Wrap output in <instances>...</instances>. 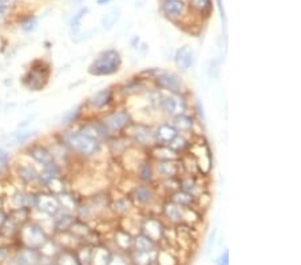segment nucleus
<instances>
[{
	"label": "nucleus",
	"mask_w": 301,
	"mask_h": 265,
	"mask_svg": "<svg viewBox=\"0 0 301 265\" xmlns=\"http://www.w3.org/2000/svg\"><path fill=\"white\" fill-rule=\"evenodd\" d=\"M44 258L39 253L38 249H31V248H24L20 246L19 249L14 250L11 261L12 265H40Z\"/></svg>",
	"instance_id": "obj_18"
},
{
	"label": "nucleus",
	"mask_w": 301,
	"mask_h": 265,
	"mask_svg": "<svg viewBox=\"0 0 301 265\" xmlns=\"http://www.w3.org/2000/svg\"><path fill=\"white\" fill-rule=\"evenodd\" d=\"M109 207H110V210L115 216H119V217L130 216V213L135 209V206H134L127 194H125L122 197H117V198H111L110 206Z\"/></svg>",
	"instance_id": "obj_24"
},
{
	"label": "nucleus",
	"mask_w": 301,
	"mask_h": 265,
	"mask_svg": "<svg viewBox=\"0 0 301 265\" xmlns=\"http://www.w3.org/2000/svg\"><path fill=\"white\" fill-rule=\"evenodd\" d=\"M165 229L166 227L164 221L158 217H145L139 224V233L145 235L157 244H160L164 240Z\"/></svg>",
	"instance_id": "obj_14"
},
{
	"label": "nucleus",
	"mask_w": 301,
	"mask_h": 265,
	"mask_svg": "<svg viewBox=\"0 0 301 265\" xmlns=\"http://www.w3.org/2000/svg\"><path fill=\"white\" fill-rule=\"evenodd\" d=\"M114 244L117 246V249L123 253H129L130 250L133 249V242L134 236L127 232L123 228H118L114 231Z\"/></svg>",
	"instance_id": "obj_25"
},
{
	"label": "nucleus",
	"mask_w": 301,
	"mask_h": 265,
	"mask_svg": "<svg viewBox=\"0 0 301 265\" xmlns=\"http://www.w3.org/2000/svg\"><path fill=\"white\" fill-rule=\"evenodd\" d=\"M8 2H10V0H0V4H6L8 3Z\"/></svg>",
	"instance_id": "obj_49"
},
{
	"label": "nucleus",
	"mask_w": 301,
	"mask_h": 265,
	"mask_svg": "<svg viewBox=\"0 0 301 265\" xmlns=\"http://www.w3.org/2000/svg\"><path fill=\"white\" fill-rule=\"evenodd\" d=\"M55 262L58 265H82L76 256L75 250L73 249H62L61 253L55 258Z\"/></svg>",
	"instance_id": "obj_35"
},
{
	"label": "nucleus",
	"mask_w": 301,
	"mask_h": 265,
	"mask_svg": "<svg viewBox=\"0 0 301 265\" xmlns=\"http://www.w3.org/2000/svg\"><path fill=\"white\" fill-rule=\"evenodd\" d=\"M127 196L130 197V200L135 206V209H143V207L153 206V204L157 201L158 193L157 189L154 188V184H135L131 188Z\"/></svg>",
	"instance_id": "obj_9"
},
{
	"label": "nucleus",
	"mask_w": 301,
	"mask_h": 265,
	"mask_svg": "<svg viewBox=\"0 0 301 265\" xmlns=\"http://www.w3.org/2000/svg\"><path fill=\"white\" fill-rule=\"evenodd\" d=\"M214 238H216V231L212 232V235H210L209 241H208V248H206V254L210 253V250H212V245L214 244Z\"/></svg>",
	"instance_id": "obj_46"
},
{
	"label": "nucleus",
	"mask_w": 301,
	"mask_h": 265,
	"mask_svg": "<svg viewBox=\"0 0 301 265\" xmlns=\"http://www.w3.org/2000/svg\"><path fill=\"white\" fill-rule=\"evenodd\" d=\"M130 143L142 150H149L156 145L153 127L143 122H133L123 133Z\"/></svg>",
	"instance_id": "obj_6"
},
{
	"label": "nucleus",
	"mask_w": 301,
	"mask_h": 265,
	"mask_svg": "<svg viewBox=\"0 0 301 265\" xmlns=\"http://www.w3.org/2000/svg\"><path fill=\"white\" fill-rule=\"evenodd\" d=\"M40 265H58V264L55 262V260H47V258H44Z\"/></svg>",
	"instance_id": "obj_47"
},
{
	"label": "nucleus",
	"mask_w": 301,
	"mask_h": 265,
	"mask_svg": "<svg viewBox=\"0 0 301 265\" xmlns=\"http://www.w3.org/2000/svg\"><path fill=\"white\" fill-rule=\"evenodd\" d=\"M153 82L154 88L164 92H173V94H187L186 86L181 78L174 73L165 71V70H152L149 71V78Z\"/></svg>",
	"instance_id": "obj_3"
},
{
	"label": "nucleus",
	"mask_w": 301,
	"mask_h": 265,
	"mask_svg": "<svg viewBox=\"0 0 301 265\" xmlns=\"http://www.w3.org/2000/svg\"><path fill=\"white\" fill-rule=\"evenodd\" d=\"M28 158V157H27ZM14 176L19 181L20 185H23L26 189H32L38 186V172L36 166L30 158L28 161H20L14 164L12 168Z\"/></svg>",
	"instance_id": "obj_12"
},
{
	"label": "nucleus",
	"mask_w": 301,
	"mask_h": 265,
	"mask_svg": "<svg viewBox=\"0 0 301 265\" xmlns=\"http://www.w3.org/2000/svg\"><path fill=\"white\" fill-rule=\"evenodd\" d=\"M191 142H193V139L191 137H187V135L183 134H178L176 138L173 139L172 142L169 143L168 146L170 147L172 150H174L177 154H178L179 157L183 155V154H186L189 151L191 146Z\"/></svg>",
	"instance_id": "obj_34"
},
{
	"label": "nucleus",
	"mask_w": 301,
	"mask_h": 265,
	"mask_svg": "<svg viewBox=\"0 0 301 265\" xmlns=\"http://www.w3.org/2000/svg\"><path fill=\"white\" fill-rule=\"evenodd\" d=\"M50 77V66L47 65L44 61H34L30 69L27 70L26 75L23 77V85L28 90L32 91H39L42 90L46 83L48 82Z\"/></svg>",
	"instance_id": "obj_8"
},
{
	"label": "nucleus",
	"mask_w": 301,
	"mask_h": 265,
	"mask_svg": "<svg viewBox=\"0 0 301 265\" xmlns=\"http://www.w3.org/2000/svg\"><path fill=\"white\" fill-rule=\"evenodd\" d=\"M114 90L110 87H106L88 96L83 108L84 110H88V112L92 113H106V110H110V108L114 103Z\"/></svg>",
	"instance_id": "obj_10"
},
{
	"label": "nucleus",
	"mask_w": 301,
	"mask_h": 265,
	"mask_svg": "<svg viewBox=\"0 0 301 265\" xmlns=\"http://www.w3.org/2000/svg\"><path fill=\"white\" fill-rule=\"evenodd\" d=\"M32 209L40 211L43 215L50 216V217L57 216L62 210L57 194H53L46 190H35Z\"/></svg>",
	"instance_id": "obj_11"
},
{
	"label": "nucleus",
	"mask_w": 301,
	"mask_h": 265,
	"mask_svg": "<svg viewBox=\"0 0 301 265\" xmlns=\"http://www.w3.org/2000/svg\"><path fill=\"white\" fill-rule=\"evenodd\" d=\"M88 8L84 7L80 8L79 11L74 15V18L71 19V23H70V27H71V32H73V34H78V32H79L80 27H82V20H83V18L86 16Z\"/></svg>",
	"instance_id": "obj_36"
},
{
	"label": "nucleus",
	"mask_w": 301,
	"mask_h": 265,
	"mask_svg": "<svg viewBox=\"0 0 301 265\" xmlns=\"http://www.w3.org/2000/svg\"><path fill=\"white\" fill-rule=\"evenodd\" d=\"M156 180H166V178H179L183 174L182 165L179 160L174 161H153Z\"/></svg>",
	"instance_id": "obj_15"
},
{
	"label": "nucleus",
	"mask_w": 301,
	"mask_h": 265,
	"mask_svg": "<svg viewBox=\"0 0 301 265\" xmlns=\"http://www.w3.org/2000/svg\"><path fill=\"white\" fill-rule=\"evenodd\" d=\"M185 8H186V4L183 0H162L161 2V10L170 19L181 18L185 12Z\"/></svg>",
	"instance_id": "obj_26"
},
{
	"label": "nucleus",
	"mask_w": 301,
	"mask_h": 265,
	"mask_svg": "<svg viewBox=\"0 0 301 265\" xmlns=\"http://www.w3.org/2000/svg\"><path fill=\"white\" fill-rule=\"evenodd\" d=\"M101 121L109 131V134L113 137V135L123 134L126 129L134 122V118L127 109H110L106 113H103Z\"/></svg>",
	"instance_id": "obj_4"
},
{
	"label": "nucleus",
	"mask_w": 301,
	"mask_h": 265,
	"mask_svg": "<svg viewBox=\"0 0 301 265\" xmlns=\"http://www.w3.org/2000/svg\"><path fill=\"white\" fill-rule=\"evenodd\" d=\"M39 253L42 254L43 258H47V260H55L57 256L62 252V246L55 241L54 237H48L44 244H43L40 248H39Z\"/></svg>",
	"instance_id": "obj_31"
},
{
	"label": "nucleus",
	"mask_w": 301,
	"mask_h": 265,
	"mask_svg": "<svg viewBox=\"0 0 301 265\" xmlns=\"http://www.w3.org/2000/svg\"><path fill=\"white\" fill-rule=\"evenodd\" d=\"M154 130V138H156V145H166L172 142L173 139L178 135V131L174 129L170 122H161L156 127H153Z\"/></svg>",
	"instance_id": "obj_21"
},
{
	"label": "nucleus",
	"mask_w": 301,
	"mask_h": 265,
	"mask_svg": "<svg viewBox=\"0 0 301 265\" xmlns=\"http://www.w3.org/2000/svg\"><path fill=\"white\" fill-rule=\"evenodd\" d=\"M190 6L201 14H209L212 11V0H190Z\"/></svg>",
	"instance_id": "obj_39"
},
{
	"label": "nucleus",
	"mask_w": 301,
	"mask_h": 265,
	"mask_svg": "<svg viewBox=\"0 0 301 265\" xmlns=\"http://www.w3.org/2000/svg\"><path fill=\"white\" fill-rule=\"evenodd\" d=\"M118 18H119L118 10H113V11H110L109 14H106V15L103 16V19H102L103 27L105 28L113 27V26L115 24V22L118 20Z\"/></svg>",
	"instance_id": "obj_41"
},
{
	"label": "nucleus",
	"mask_w": 301,
	"mask_h": 265,
	"mask_svg": "<svg viewBox=\"0 0 301 265\" xmlns=\"http://www.w3.org/2000/svg\"><path fill=\"white\" fill-rule=\"evenodd\" d=\"M122 69V57L115 48L102 51L88 67V73L94 77H110Z\"/></svg>",
	"instance_id": "obj_2"
},
{
	"label": "nucleus",
	"mask_w": 301,
	"mask_h": 265,
	"mask_svg": "<svg viewBox=\"0 0 301 265\" xmlns=\"http://www.w3.org/2000/svg\"><path fill=\"white\" fill-rule=\"evenodd\" d=\"M35 131H19V133H16L14 139H15V143H19V145H23V143H27L30 141L32 137H34Z\"/></svg>",
	"instance_id": "obj_43"
},
{
	"label": "nucleus",
	"mask_w": 301,
	"mask_h": 265,
	"mask_svg": "<svg viewBox=\"0 0 301 265\" xmlns=\"http://www.w3.org/2000/svg\"><path fill=\"white\" fill-rule=\"evenodd\" d=\"M149 157L152 161H174L179 160V155L166 145H154L149 149Z\"/></svg>",
	"instance_id": "obj_27"
},
{
	"label": "nucleus",
	"mask_w": 301,
	"mask_h": 265,
	"mask_svg": "<svg viewBox=\"0 0 301 265\" xmlns=\"http://www.w3.org/2000/svg\"><path fill=\"white\" fill-rule=\"evenodd\" d=\"M172 119V125L174 126L178 134L187 135V137H194L195 134V127H197V121L191 114L187 113H183V114H179V116L173 117Z\"/></svg>",
	"instance_id": "obj_19"
},
{
	"label": "nucleus",
	"mask_w": 301,
	"mask_h": 265,
	"mask_svg": "<svg viewBox=\"0 0 301 265\" xmlns=\"http://www.w3.org/2000/svg\"><path fill=\"white\" fill-rule=\"evenodd\" d=\"M110 2V0H96V3L99 4V6H105V4H107Z\"/></svg>",
	"instance_id": "obj_48"
},
{
	"label": "nucleus",
	"mask_w": 301,
	"mask_h": 265,
	"mask_svg": "<svg viewBox=\"0 0 301 265\" xmlns=\"http://www.w3.org/2000/svg\"><path fill=\"white\" fill-rule=\"evenodd\" d=\"M26 155L30 158L31 161L34 162L35 165L40 166V169L42 168H53V166L59 165V164L55 162L50 149L44 143L34 142L28 145L26 149Z\"/></svg>",
	"instance_id": "obj_13"
},
{
	"label": "nucleus",
	"mask_w": 301,
	"mask_h": 265,
	"mask_svg": "<svg viewBox=\"0 0 301 265\" xmlns=\"http://www.w3.org/2000/svg\"><path fill=\"white\" fill-rule=\"evenodd\" d=\"M78 130L80 133H83L84 135L90 137V138L96 139V141H99L102 143H106L111 137L109 134V131L106 130L105 125L102 123V121H101V118H95L91 119V121H87V122L80 123Z\"/></svg>",
	"instance_id": "obj_16"
},
{
	"label": "nucleus",
	"mask_w": 301,
	"mask_h": 265,
	"mask_svg": "<svg viewBox=\"0 0 301 265\" xmlns=\"http://www.w3.org/2000/svg\"><path fill=\"white\" fill-rule=\"evenodd\" d=\"M217 265H229V252L225 250L224 253L217 258Z\"/></svg>",
	"instance_id": "obj_45"
},
{
	"label": "nucleus",
	"mask_w": 301,
	"mask_h": 265,
	"mask_svg": "<svg viewBox=\"0 0 301 265\" xmlns=\"http://www.w3.org/2000/svg\"><path fill=\"white\" fill-rule=\"evenodd\" d=\"M57 197H58V200H59V204H61V207L63 209V210L71 211V213L75 215L76 209H78L80 202L78 201V198L74 196L73 193L69 192V190H65V192L57 194Z\"/></svg>",
	"instance_id": "obj_32"
},
{
	"label": "nucleus",
	"mask_w": 301,
	"mask_h": 265,
	"mask_svg": "<svg viewBox=\"0 0 301 265\" xmlns=\"http://www.w3.org/2000/svg\"><path fill=\"white\" fill-rule=\"evenodd\" d=\"M109 265H131L129 261V257H127V254L123 253V252H119L117 250V253L113 252L111 253V258Z\"/></svg>",
	"instance_id": "obj_40"
},
{
	"label": "nucleus",
	"mask_w": 301,
	"mask_h": 265,
	"mask_svg": "<svg viewBox=\"0 0 301 265\" xmlns=\"http://www.w3.org/2000/svg\"><path fill=\"white\" fill-rule=\"evenodd\" d=\"M158 246H160V244H157L142 233H137L134 236L133 249L141 250V252H157L160 249Z\"/></svg>",
	"instance_id": "obj_30"
},
{
	"label": "nucleus",
	"mask_w": 301,
	"mask_h": 265,
	"mask_svg": "<svg viewBox=\"0 0 301 265\" xmlns=\"http://www.w3.org/2000/svg\"><path fill=\"white\" fill-rule=\"evenodd\" d=\"M206 176H201V174H186L183 173L179 177V189L183 192L189 193L193 197L201 196L202 193L206 192V188L202 184V178Z\"/></svg>",
	"instance_id": "obj_17"
},
{
	"label": "nucleus",
	"mask_w": 301,
	"mask_h": 265,
	"mask_svg": "<svg viewBox=\"0 0 301 265\" xmlns=\"http://www.w3.org/2000/svg\"><path fill=\"white\" fill-rule=\"evenodd\" d=\"M14 250L10 245H0V265H6L11 261Z\"/></svg>",
	"instance_id": "obj_42"
},
{
	"label": "nucleus",
	"mask_w": 301,
	"mask_h": 265,
	"mask_svg": "<svg viewBox=\"0 0 301 265\" xmlns=\"http://www.w3.org/2000/svg\"><path fill=\"white\" fill-rule=\"evenodd\" d=\"M157 252H141V250L131 249L126 254L131 265H152L157 260Z\"/></svg>",
	"instance_id": "obj_28"
},
{
	"label": "nucleus",
	"mask_w": 301,
	"mask_h": 265,
	"mask_svg": "<svg viewBox=\"0 0 301 265\" xmlns=\"http://www.w3.org/2000/svg\"><path fill=\"white\" fill-rule=\"evenodd\" d=\"M183 211H185V207L179 206V205L168 200L162 204V207H161V217L166 220L169 224L177 227L179 224H182Z\"/></svg>",
	"instance_id": "obj_20"
},
{
	"label": "nucleus",
	"mask_w": 301,
	"mask_h": 265,
	"mask_svg": "<svg viewBox=\"0 0 301 265\" xmlns=\"http://www.w3.org/2000/svg\"><path fill=\"white\" fill-rule=\"evenodd\" d=\"M174 65L181 73H186L194 65V52L190 46H182L174 55Z\"/></svg>",
	"instance_id": "obj_22"
},
{
	"label": "nucleus",
	"mask_w": 301,
	"mask_h": 265,
	"mask_svg": "<svg viewBox=\"0 0 301 265\" xmlns=\"http://www.w3.org/2000/svg\"><path fill=\"white\" fill-rule=\"evenodd\" d=\"M83 110H84L83 106H78V108L70 110V112H67L65 116H63L62 122L65 123V125H71V123L78 122L80 117H82V114H83Z\"/></svg>",
	"instance_id": "obj_37"
},
{
	"label": "nucleus",
	"mask_w": 301,
	"mask_h": 265,
	"mask_svg": "<svg viewBox=\"0 0 301 265\" xmlns=\"http://www.w3.org/2000/svg\"><path fill=\"white\" fill-rule=\"evenodd\" d=\"M158 110L169 118L187 113L189 100L186 94H173V92H161Z\"/></svg>",
	"instance_id": "obj_7"
},
{
	"label": "nucleus",
	"mask_w": 301,
	"mask_h": 265,
	"mask_svg": "<svg viewBox=\"0 0 301 265\" xmlns=\"http://www.w3.org/2000/svg\"><path fill=\"white\" fill-rule=\"evenodd\" d=\"M111 252L109 248L101 245H94L92 246L91 252V258H90V265H109L111 258Z\"/></svg>",
	"instance_id": "obj_29"
},
{
	"label": "nucleus",
	"mask_w": 301,
	"mask_h": 265,
	"mask_svg": "<svg viewBox=\"0 0 301 265\" xmlns=\"http://www.w3.org/2000/svg\"><path fill=\"white\" fill-rule=\"evenodd\" d=\"M50 235L43 229L42 225L30 220L28 223L22 225L18 233L20 246L31 248V249H39L44 242L48 240Z\"/></svg>",
	"instance_id": "obj_5"
},
{
	"label": "nucleus",
	"mask_w": 301,
	"mask_h": 265,
	"mask_svg": "<svg viewBox=\"0 0 301 265\" xmlns=\"http://www.w3.org/2000/svg\"><path fill=\"white\" fill-rule=\"evenodd\" d=\"M19 27L20 30L27 32V34H31V32H34L38 28V19L35 16H26V18L20 20Z\"/></svg>",
	"instance_id": "obj_38"
},
{
	"label": "nucleus",
	"mask_w": 301,
	"mask_h": 265,
	"mask_svg": "<svg viewBox=\"0 0 301 265\" xmlns=\"http://www.w3.org/2000/svg\"><path fill=\"white\" fill-rule=\"evenodd\" d=\"M10 161H11L10 153H8L6 149H2V147H0V170L7 169Z\"/></svg>",
	"instance_id": "obj_44"
},
{
	"label": "nucleus",
	"mask_w": 301,
	"mask_h": 265,
	"mask_svg": "<svg viewBox=\"0 0 301 265\" xmlns=\"http://www.w3.org/2000/svg\"><path fill=\"white\" fill-rule=\"evenodd\" d=\"M168 200L174 202V204L179 205V206L195 207V201H197V198L191 196V194H189V193L183 192V190L178 189V190H176V192L172 193V194L169 196Z\"/></svg>",
	"instance_id": "obj_33"
},
{
	"label": "nucleus",
	"mask_w": 301,
	"mask_h": 265,
	"mask_svg": "<svg viewBox=\"0 0 301 265\" xmlns=\"http://www.w3.org/2000/svg\"><path fill=\"white\" fill-rule=\"evenodd\" d=\"M67 149L70 153L75 154L78 157L84 158V160H90V158H95L98 154L102 153L103 143L96 141L94 138H90L79 130H70L65 131L61 135L59 139Z\"/></svg>",
	"instance_id": "obj_1"
},
{
	"label": "nucleus",
	"mask_w": 301,
	"mask_h": 265,
	"mask_svg": "<svg viewBox=\"0 0 301 265\" xmlns=\"http://www.w3.org/2000/svg\"><path fill=\"white\" fill-rule=\"evenodd\" d=\"M135 176L142 184H154L156 182V174L153 168V161L150 157H145L138 166L135 168Z\"/></svg>",
	"instance_id": "obj_23"
}]
</instances>
